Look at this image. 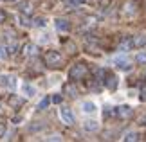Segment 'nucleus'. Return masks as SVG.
<instances>
[{"instance_id":"1","label":"nucleus","mask_w":146,"mask_h":142,"mask_svg":"<svg viewBox=\"0 0 146 142\" xmlns=\"http://www.w3.org/2000/svg\"><path fill=\"white\" fill-rule=\"evenodd\" d=\"M60 117H61V121H63L65 124H74V113H72L70 108L61 106L60 108Z\"/></svg>"},{"instance_id":"2","label":"nucleus","mask_w":146,"mask_h":142,"mask_svg":"<svg viewBox=\"0 0 146 142\" xmlns=\"http://www.w3.org/2000/svg\"><path fill=\"white\" fill-rule=\"evenodd\" d=\"M45 63L49 67H56V65H60L61 63V56L58 52H54V50H50V52L45 54Z\"/></svg>"},{"instance_id":"3","label":"nucleus","mask_w":146,"mask_h":142,"mask_svg":"<svg viewBox=\"0 0 146 142\" xmlns=\"http://www.w3.org/2000/svg\"><path fill=\"white\" fill-rule=\"evenodd\" d=\"M85 72H87L85 65H83V63H78V65H74V67L70 69V77H72V79H80V77L85 76Z\"/></svg>"},{"instance_id":"4","label":"nucleus","mask_w":146,"mask_h":142,"mask_svg":"<svg viewBox=\"0 0 146 142\" xmlns=\"http://www.w3.org/2000/svg\"><path fill=\"white\" fill-rule=\"evenodd\" d=\"M81 110L85 112V113H94L98 110V106L92 103V101H83V104H81Z\"/></svg>"},{"instance_id":"5","label":"nucleus","mask_w":146,"mask_h":142,"mask_svg":"<svg viewBox=\"0 0 146 142\" xmlns=\"http://www.w3.org/2000/svg\"><path fill=\"white\" fill-rule=\"evenodd\" d=\"M54 24H56V29H58V31H63V32H67V31L70 29V24H69L67 20H61V18H58V20L54 22Z\"/></svg>"},{"instance_id":"6","label":"nucleus","mask_w":146,"mask_h":142,"mask_svg":"<svg viewBox=\"0 0 146 142\" xmlns=\"http://www.w3.org/2000/svg\"><path fill=\"white\" fill-rule=\"evenodd\" d=\"M117 113H119V117L126 119V117H130V115H132V108L128 106V104H123V106L117 108Z\"/></svg>"},{"instance_id":"7","label":"nucleus","mask_w":146,"mask_h":142,"mask_svg":"<svg viewBox=\"0 0 146 142\" xmlns=\"http://www.w3.org/2000/svg\"><path fill=\"white\" fill-rule=\"evenodd\" d=\"M105 81H106V88L108 90H115L117 88V77L115 76H108Z\"/></svg>"},{"instance_id":"8","label":"nucleus","mask_w":146,"mask_h":142,"mask_svg":"<svg viewBox=\"0 0 146 142\" xmlns=\"http://www.w3.org/2000/svg\"><path fill=\"white\" fill-rule=\"evenodd\" d=\"M22 92H24L27 97H33V95L36 94V90H35V87H33V85H29V83H25L24 87H22Z\"/></svg>"},{"instance_id":"9","label":"nucleus","mask_w":146,"mask_h":142,"mask_svg":"<svg viewBox=\"0 0 146 142\" xmlns=\"http://www.w3.org/2000/svg\"><path fill=\"white\" fill-rule=\"evenodd\" d=\"M0 83L5 85V87H9V88H15V77H13V76H4V77H0Z\"/></svg>"},{"instance_id":"10","label":"nucleus","mask_w":146,"mask_h":142,"mask_svg":"<svg viewBox=\"0 0 146 142\" xmlns=\"http://www.w3.org/2000/svg\"><path fill=\"white\" fill-rule=\"evenodd\" d=\"M114 61L117 63V67H121L123 70H130V63H128V59H125V58H114Z\"/></svg>"},{"instance_id":"11","label":"nucleus","mask_w":146,"mask_h":142,"mask_svg":"<svg viewBox=\"0 0 146 142\" xmlns=\"http://www.w3.org/2000/svg\"><path fill=\"white\" fill-rule=\"evenodd\" d=\"M24 54H25V56H35V54H36V47H35L33 43H27L25 47H24Z\"/></svg>"},{"instance_id":"12","label":"nucleus","mask_w":146,"mask_h":142,"mask_svg":"<svg viewBox=\"0 0 146 142\" xmlns=\"http://www.w3.org/2000/svg\"><path fill=\"white\" fill-rule=\"evenodd\" d=\"M98 128H99V124L96 121H87L85 122V129H87V131H96Z\"/></svg>"},{"instance_id":"13","label":"nucleus","mask_w":146,"mask_h":142,"mask_svg":"<svg viewBox=\"0 0 146 142\" xmlns=\"http://www.w3.org/2000/svg\"><path fill=\"white\" fill-rule=\"evenodd\" d=\"M146 43V36H135L133 38V45H135V47H143V45Z\"/></svg>"},{"instance_id":"14","label":"nucleus","mask_w":146,"mask_h":142,"mask_svg":"<svg viewBox=\"0 0 146 142\" xmlns=\"http://www.w3.org/2000/svg\"><path fill=\"white\" fill-rule=\"evenodd\" d=\"M18 7H20V11H22V13H31V7H29V4H27V2H24V0H22V2H18Z\"/></svg>"},{"instance_id":"15","label":"nucleus","mask_w":146,"mask_h":142,"mask_svg":"<svg viewBox=\"0 0 146 142\" xmlns=\"http://www.w3.org/2000/svg\"><path fill=\"white\" fill-rule=\"evenodd\" d=\"M22 103H24V99H20V97H16V95H13V97L9 99V104L11 106H20Z\"/></svg>"},{"instance_id":"16","label":"nucleus","mask_w":146,"mask_h":142,"mask_svg":"<svg viewBox=\"0 0 146 142\" xmlns=\"http://www.w3.org/2000/svg\"><path fill=\"white\" fill-rule=\"evenodd\" d=\"M65 92L69 94V95H76V94H78V90H76L74 85H67V87H65Z\"/></svg>"},{"instance_id":"17","label":"nucleus","mask_w":146,"mask_h":142,"mask_svg":"<svg viewBox=\"0 0 146 142\" xmlns=\"http://www.w3.org/2000/svg\"><path fill=\"white\" fill-rule=\"evenodd\" d=\"M49 103H50V99H49V97L42 99V101H40V104H38V108H40V110H45V108L49 106Z\"/></svg>"},{"instance_id":"18","label":"nucleus","mask_w":146,"mask_h":142,"mask_svg":"<svg viewBox=\"0 0 146 142\" xmlns=\"http://www.w3.org/2000/svg\"><path fill=\"white\" fill-rule=\"evenodd\" d=\"M33 25L35 27H43L45 25V18H36L35 22H33Z\"/></svg>"},{"instance_id":"19","label":"nucleus","mask_w":146,"mask_h":142,"mask_svg":"<svg viewBox=\"0 0 146 142\" xmlns=\"http://www.w3.org/2000/svg\"><path fill=\"white\" fill-rule=\"evenodd\" d=\"M125 140H137V133H133V131H130V133H126V137H125Z\"/></svg>"},{"instance_id":"20","label":"nucleus","mask_w":146,"mask_h":142,"mask_svg":"<svg viewBox=\"0 0 146 142\" xmlns=\"http://www.w3.org/2000/svg\"><path fill=\"white\" fill-rule=\"evenodd\" d=\"M137 61H139V63H146V54L144 52H139L137 54Z\"/></svg>"},{"instance_id":"21","label":"nucleus","mask_w":146,"mask_h":142,"mask_svg":"<svg viewBox=\"0 0 146 142\" xmlns=\"http://www.w3.org/2000/svg\"><path fill=\"white\" fill-rule=\"evenodd\" d=\"M80 4H83V0H70L69 2V5H72V7H74V5H80Z\"/></svg>"},{"instance_id":"22","label":"nucleus","mask_w":146,"mask_h":142,"mask_svg":"<svg viewBox=\"0 0 146 142\" xmlns=\"http://www.w3.org/2000/svg\"><path fill=\"white\" fill-rule=\"evenodd\" d=\"M50 101H52V103H56V104H60V103H61V95H54Z\"/></svg>"},{"instance_id":"23","label":"nucleus","mask_w":146,"mask_h":142,"mask_svg":"<svg viewBox=\"0 0 146 142\" xmlns=\"http://www.w3.org/2000/svg\"><path fill=\"white\" fill-rule=\"evenodd\" d=\"M130 45H132L130 42H123V43H121V50H126L128 47H130Z\"/></svg>"},{"instance_id":"24","label":"nucleus","mask_w":146,"mask_h":142,"mask_svg":"<svg viewBox=\"0 0 146 142\" xmlns=\"http://www.w3.org/2000/svg\"><path fill=\"white\" fill-rule=\"evenodd\" d=\"M4 133H5V124L0 122V137H4Z\"/></svg>"},{"instance_id":"25","label":"nucleus","mask_w":146,"mask_h":142,"mask_svg":"<svg viewBox=\"0 0 146 142\" xmlns=\"http://www.w3.org/2000/svg\"><path fill=\"white\" fill-rule=\"evenodd\" d=\"M49 140H61V137L60 135H50V137H47Z\"/></svg>"},{"instance_id":"26","label":"nucleus","mask_w":146,"mask_h":142,"mask_svg":"<svg viewBox=\"0 0 146 142\" xmlns=\"http://www.w3.org/2000/svg\"><path fill=\"white\" fill-rule=\"evenodd\" d=\"M9 52H16V43H13V45H9Z\"/></svg>"},{"instance_id":"27","label":"nucleus","mask_w":146,"mask_h":142,"mask_svg":"<svg viewBox=\"0 0 146 142\" xmlns=\"http://www.w3.org/2000/svg\"><path fill=\"white\" fill-rule=\"evenodd\" d=\"M5 54H7V52H5V50H4L2 47H0V59H2V58H5Z\"/></svg>"},{"instance_id":"28","label":"nucleus","mask_w":146,"mask_h":142,"mask_svg":"<svg viewBox=\"0 0 146 142\" xmlns=\"http://www.w3.org/2000/svg\"><path fill=\"white\" fill-rule=\"evenodd\" d=\"M4 18H5V16H4V13L0 11V22H4Z\"/></svg>"}]
</instances>
